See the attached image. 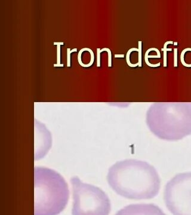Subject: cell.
I'll list each match as a JSON object with an SVG mask.
<instances>
[{
    "label": "cell",
    "mask_w": 191,
    "mask_h": 215,
    "mask_svg": "<svg viewBox=\"0 0 191 215\" xmlns=\"http://www.w3.org/2000/svg\"><path fill=\"white\" fill-rule=\"evenodd\" d=\"M124 57V54H115V58H117V57H122V58H123Z\"/></svg>",
    "instance_id": "17"
},
{
    "label": "cell",
    "mask_w": 191,
    "mask_h": 215,
    "mask_svg": "<svg viewBox=\"0 0 191 215\" xmlns=\"http://www.w3.org/2000/svg\"><path fill=\"white\" fill-rule=\"evenodd\" d=\"M152 50H153V48H149V49L146 51V52L145 53V62H146V63L148 66H151V67H153V68L158 67V66H160V65H161V63H160V62L158 63H157V64L153 65V64H152V63H149V62L148 61V58H155V57H156V58H160V57H161L159 56L158 55H157V56H149V55H148L149 53L151 51H152Z\"/></svg>",
    "instance_id": "7"
},
{
    "label": "cell",
    "mask_w": 191,
    "mask_h": 215,
    "mask_svg": "<svg viewBox=\"0 0 191 215\" xmlns=\"http://www.w3.org/2000/svg\"><path fill=\"white\" fill-rule=\"evenodd\" d=\"M174 66H177V48L174 49Z\"/></svg>",
    "instance_id": "14"
},
{
    "label": "cell",
    "mask_w": 191,
    "mask_h": 215,
    "mask_svg": "<svg viewBox=\"0 0 191 215\" xmlns=\"http://www.w3.org/2000/svg\"><path fill=\"white\" fill-rule=\"evenodd\" d=\"M70 197L65 180L54 170L34 169V215H58L66 207Z\"/></svg>",
    "instance_id": "2"
},
{
    "label": "cell",
    "mask_w": 191,
    "mask_h": 215,
    "mask_svg": "<svg viewBox=\"0 0 191 215\" xmlns=\"http://www.w3.org/2000/svg\"><path fill=\"white\" fill-rule=\"evenodd\" d=\"M107 181L119 195L132 200H149L159 193L161 180L157 170L147 162L129 159L112 166Z\"/></svg>",
    "instance_id": "1"
},
{
    "label": "cell",
    "mask_w": 191,
    "mask_h": 215,
    "mask_svg": "<svg viewBox=\"0 0 191 215\" xmlns=\"http://www.w3.org/2000/svg\"><path fill=\"white\" fill-rule=\"evenodd\" d=\"M115 215H166L154 204H134L127 205Z\"/></svg>",
    "instance_id": "6"
},
{
    "label": "cell",
    "mask_w": 191,
    "mask_h": 215,
    "mask_svg": "<svg viewBox=\"0 0 191 215\" xmlns=\"http://www.w3.org/2000/svg\"><path fill=\"white\" fill-rule=\"evenodd\" d=\"M77 51V48H74V49H72V50H71V53H72V52H74V51Z\"/></svg>",
    "instance_id": "19"
},
{
    "label": "cell",
    "mask_w": 191,
    "mask_h": 215,
    "mask_svg": "<svg viewBox=\"0 0 191 215\" xmlns=\"http://www.w3.org/2000/svg\"><path fill=\"white\" fill-rule=\"evenodd\" d=\"M191 51V48H184V49L182 51V52H181V55H180V60H181V62L182 65H183L184 66L190 68V67H191V64H190V65L186 64V62H184V55L185 53H186V51Z\"/></svg>",
    "instance_id": "10"
},
{
    "label": "cell",
    "mask_w": 191,
    "mask_h": 215,
    "mask_svg": "<svg viewBox=\"0 0 191 215\" xmlns=\"http://www.w3.org/2000/svg\"><path fill=\"white\" fill-rule=\"evenodd\" d=\"M73 190L72 215H109L111 205L100 188L83 182L78 177L71 179Z\"/></svg>",
    "instance_id": "3"
},
{
    "label": "cell",
    "mask_w": 191,
    "mask_h": 215,
    "mask_svg": "<svg viewBox=\"0 0 191 215\" xmlns=\"http://www.w3.org/2000/svg\"><path fill=\"white\" fill-rule=\"evenodd\" d=\"M174 44L175 45H177V42H174Z\"/></svg>",
    "instance_id": "20"
},
{
    "label": "cell",
    "mask_w": 191,
    "mask_h": 215,
    "mask_svg": "<svg viewBox=\"0 0 191 215\" xmlns=\"http://www.w3.org/2000/svg\"><path fill=\"white\" fill-rule=\"evenodd\" d=\"M103 51H106L108 53V66L109 67H111L112 66V54H111V51L110 50L109 48H103L100 50V53Z\"/></svg>",
    "instance_id": "12"
},
{
    "label": "cell",
    "mask_w": 191,
    "mask_h": 215,
    "mask_svg": "<svg viewBox=\"0 0 191 215\" xmlns=\"http://www.w3.org/2000/svg\"><path fill=\"white\" fill-rule=\"evenodd\" d=\"M54 45H57V64H60V45L63 44V43H54Z\"/></svg>",
    "instance_id": "11"
},
{
    "label": "cell",
    "mask_w": 191,
    "mask_h": 215,
    "mask_svg": "<svg viewBox=\"0 0 191 215\" xmlns=\"http://www.w3.org/2000/svg\"><path fill=\"white\" fill-rule=\"evenodd\" d=\"M133 51H137L139 52V48H130L128 52H127V56H126V60H127V64H128V65L130 67H132V68H134V67H136L138 66H139V63L138 62L136 63V64H132L131 62H130V53Z\"/></svg>",
    "instance_id": "9"
},
{
    "label": "cell",
    "mask_w": 191,
    "mask_h": 215,
    "mask_svg": "<svg viewBox=\"0 0 191 215\" xmlns=\"http://www.w3.org/2000/svg\"><path fill=\"white\" fill-rule=\"evenodd\" d=\"M139 66L142 67V41H139Z\"/></svg>",
    "instance_id": "13"
},
{
    "label": "cell",
    "mask_w": 191,
    "mask_h": 215,
    "mask_svg": "<svg viewBox=\"0 0 191 215\" xmlns=\"http://www.w3.org/2000/svg\"><path fill=\"white\" fill-rule=\"evenodd\" d=\"M173 110L159 108L151 113V127L162 139H179L191 131V111Z\"/></svg>",
    "instance_id": "4"
},
{
    "label": "cell",
    "mask_w": 191,
    "mask_h": 215,
    "mask_svg": "<svg viewBox=\"0 0 191 215\" xmlns=\"http://www.w3.org/2000/svg\"><path fill=\"white\" fill-rule=\"evenodd\" d=\"M174 44V42L172 41H167L164 44V47L161 49V50L164 51V67H167V51L172 50L171 48H167V46L168 44Z\"/></svg>",
    "instance_id": "8"
},
{
    "label": "cell",
    "mask_w": 191,
    "mask_h": 215,
    "mask_svg": "<svg viewBox=\"0 0 191 215\" xmlns=\"http://www.w3.org/2000/svg\"><path fill=\"white\" fill-rule=\"evenodd\" d=\"M100 49L99 48H97V67L100 66Z\"/></svg>",
    "instance_id": "16"
},
{
    "label": "cell",
    "mask_w": 191,
    "mask_h": 215,
    "mask_svg": "<svg viewBox=\"0 0 191 215\" xmlns=\"http://www.w3.org/2000/svg\"><path fill=\"white\" fill-rule=\"evenodd\" d=\"M54 67H56V66H57V67H59V66H63V64H59V65L54 64Z\"/></svg>",
    "instance_id": "18"
},
{
    "label": "cell",
    "mask_w": 191,
    "mask_h": 215,
    "mask_svg": "<svg viewBox=\"0 0 191 215\" xmlns=\"http://www.w3.org/2000/svg\"><path fill=\"white\" fill-rule=\"evenodd\" d=\"M67 66L70 67L71 66V49L68 48L67 49Z\"/></svg>",
    "instance_id": "15"
},
{
    "label": "cell",
    "mask_w": 191,
    "mask_h": 215,
    "mask_svg": "<svg viewBox=\"0 0 191 215\" xmlns=\"http://www.w3.org/2000/svg\"><path fill=\"white\" fill-rule=\"evenodd\" d=\"M164 198L173 215H191V172L173 177L165 186Z\"/></svg>",
    "instance_id": "5"
}]
</instances>
